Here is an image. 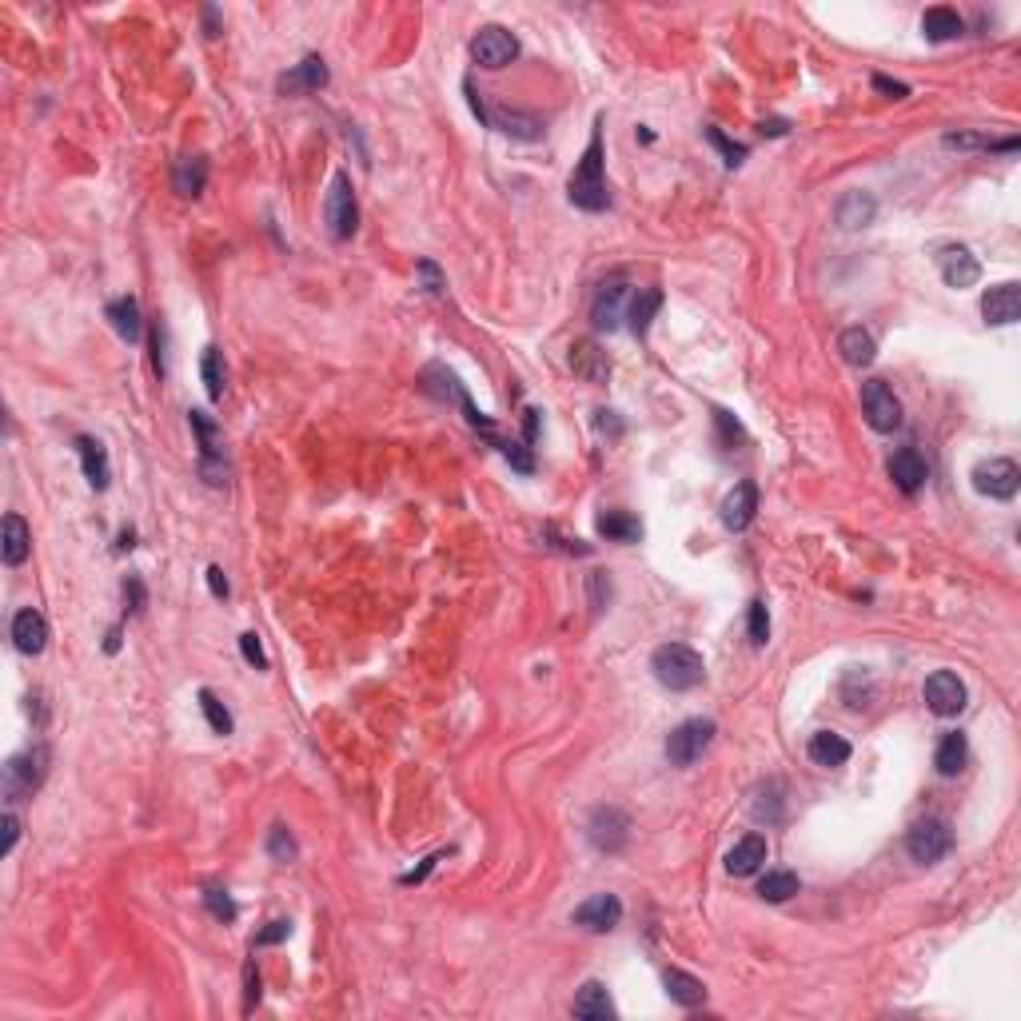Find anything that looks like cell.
<instances>
[{
	"label": "cell",
	"mask_w": 1021,
	"mask_h": 1021,
	"mask_svg": "<svg viewBox=\"0 0 1021 1021\" xmlns=\"http://www.w3.org/2000/svg\"><path fill=\"white\" fill-rule=\"evenodd\" d=\"M567 196H571V204H575V208H583V212H603V208L611 204L607 176H603V120H595L591 144H587L583 160H579V164H575V172H571Z\"/></svg>",
	"instance_id": "1"
},
{
	"label": "cell",
	"mask_w": 1021,
	"mask_h": 1021,
	"mask_svg": "<svg viewBox=\"0 0 1021 1021\" xmlns=\"http://www.w3.org/2000/svg\"><path fill=\"white\" fill-rule=\"evenodd\" d=\"M44 778H48V746H44V742H36V746L12 754V758L4 762V770H0L4 802L16 806V802L32 798V794L44 786Z\"/></svg>",
	"instance_id": "2"
},
{
	"label": "cell",
	"mask_w": 1021,
	"mask_h": 1021,
	"mask_svg": "<svg viewBox=\"0 0 1021 1021\" xmlns=\"http://www.w3.org/2000/svg\"><path fill=\"white\" fill-rule=\"evenodd\" d=\"M651 671H655V679L663 682L667 690H694L698 682L706 679L702 655L694 647H686V643H663L651 655Z\"/></svg>",
	"instance_id": "3"
},
{
	"label": "cell",
	"mask_w": 1021,
	"mask_h": 1021,
	"mask_svg": "<svg viewBox=\"0 0 1021 1021\" xmlns=\"http://www.w3.org/2000/svg\"><path fill=\"white\" fill-rule=\"evenodd\" d=\"M714 734H718V726L710 722V718H686L682 726L671 730V738H667V758H671V766H694L706 750H710V742H714Z\"/></svg>",
	"instance_id": "4"
},
{
	"label": "cell",
	"mask_w": 1021,
	"mask_h": 1021,
	"mask_svg": "<svg viewBox=\"0 0 1021 1021\" xmlns=\"http://www.w3.org/2000/svg\"><path fill=\"white\" fill-rule=\"evenodd\" d=\"M188 423L200 439V475L208 487H224L228 483V463H224V451H220V427L208 411H188Z\"/></svg>",
	"instance_id": "5"
},
{
	"label": "cell",
	"mask_w": 1021,
	"mask_h": 1021,
	"mask_svg": "<svg viewBox=\"0 0 1021 1021\" xmlns=\"http://www.w3.org/2000/svg\"><path fill=\"white\" fill-rule=\"evenodd\" d=\"M324 224L336 240H351L355 228H359V204H355V192H351V180L347 172H336L332 184H328V196H324Z\"/></svg>",
	"instance_id": "6"
},
{
	"label": "cell",
	"mask_w": 1021,
	"mask_h": 1021,
	"mask_svg": "<svg viewBox=\"0 0 1021 1021\" xmlns=\"http://www.w3.org/2000/svg\"><path fill=\"white\" fill-rule=\"evenodd\" d=\"M906 850H910V858L922 862V866L942 862V858L954 850V830H950V822H946V818H922V822H914V830L906 834Z\"/></svg>",
	"instance_id": "7"
},
{
	"label": "cell",
	"mask_w": 1021,
	"mask_h": 1021,
	"mask_svg": "<svg viewBox=\"0 0 1021 1021\" xmlns=\"http://www.w3.org/2000/svg\"><path fill=\"white\" fill-rule=\"evenodd\" d=\"M627 308H631V288H627V280H623V276L603 280L599 292H595V300H591V324H595V332H607V336L619 332L623 320H627Z\"/></svg>",
	"instance_id": "8"
},
{
	"label": "cell",
	"mask_w": 1021,
	"mask_h": 1021,
	"mask_svg": "<svg viewBox=\"0 0 1021 1021\" xmlns=\"http://www.w3.org/2000/svg\"><path fill=\"white\" fill-rule=\"evenodd\" d=\"M587 838H591L595 850L619 854V850L627 846V838H631V818H627V810H619V806H595L591 818H587Z\"/></svg>",
	"instance_id": "9"
},
{
	"label": "cell",
	"mask_w": 1021,
	"mask_h": 1021,
	"mask_svg": "<svg viewBox=\"0 0 1021 1021\" xmlns=\"http://www.w3.org/2000/svg\"><path fill=\"white\" fill-rule=\"evenodd\" d=\"M862 415L874 431H894L902 427V403L894 395V387L886 379H870L862 383Z\"/></svg>",
	"instance_id": "10"
},
{
	"label": "cell",
	"mask_w": 1021,
	"mask_h": 1021,
	"mask_svg": "<svg viewBox=\"0 0 1021 1021\" xmlns=\"http://www.w3.org/2000/svg\"><path fill=\"white\" fill-rule=\"evenodd\" d=\"M519 56V40L507 32V28H499V24H487V28H479L475 32V40H471V60L479 64V68H507L511 60Z\"/></svg>",
	"instance_id": "11"
},
{
	"label": "cell",
	"mask_w": 1021,
	"mask_h": 1021,
	"mask_svg": "<svg viewBox=\"0 0 1021 1021\" xmlns=\"http://www.w3.org/2000/svg\"><path fill=\"white\" fill-rule=\"evenodd\" d=\"M1021 487V471L1014 459H982L974 467V491L990 499H1014Z\"/></svg>",
	"instance_id": "12"
},
{
	"label": "cell",
	"mask_w": 1021,
	"mask_h": 1021,
	"mask_svg": "<svg viewBox=\"0 0 1021 1021\" xmlns=\"http://www.w3.org/2000/svg\"><path fill=\"white\" fill-rule=\"evenodd\" d=\"M922 698L938 718H954V714L966 710V682L954 671H934L922 686Z\"/></svg>",
	"instance_id": "13"
},
{
	"label": "cell",
	"mask_w": 1021,
	"mask_h": 1021,
	"mask_svg": "<svg viewBox=\"0 0 1021 1021\" xmlns=\"http://www.w3.org/2000/svg\"><path fill=\"white\" fill-rule=\"evenodd\" d=\"M571 922H575L579 930H587V934H611V930L623 922V902H619L615 894H595V898H587L583 906H575Z\"/></svg>",
	"instance_id": "14"
},
{
	"label": "cell",
	"mask_w": 1021,
	"mask_h": 1021,
	"mask_svg": "<svg viewBox=\"0 0 1021 1021\" xmlns=\"http://www.w3.org/2000/svg\"><path fill=\"white\" fill-rule=\"evenodd\" d=\"M938 272H942V280L950 284V288H974L978 280H982V264H978V256L970 252V248H942L938 252Z\"/></svg>",
	"instance_id": "15"
},
{
	"label": "cell",
	"mask_w": 1021,
	"mask_h": 1021,
	"mask_svg": "<svg viewBox=\"0 0 1021 1021\" xmlns=\"http://www.w3.org/2000/svg\"><path fill=\"white\" fill-rule=\"evenodd\" d=\"M886 471H890V479H894V487H898L902 495H918V491L926 487V479H930V467H926V459H922L914 447L894 451L890 463H886Z\"/></svg>",
	"instance_id": "16"
},
{
	"label": "cell",
	"mask_w": 1021,
	"mask_h": 1021,
	"mask_svg": "<svg viewBox=\"0 0 1021 1021\" xmlns=\"http://www.w3.org/2000/svg\"><path fill=\"white\" fill-rule=\"evenodd\" d=\"M754 511H758V487H754V479H742L722 499V527L726 531H746L754 523Z\"/></svg>",
	"instance_id": "17"
},
{
	"label": "cell",
	"mask_w": 1021,
	"mask_h": 1021,
	"mask_svg": "<svg viewBox=\"0 0 1021 1021\" xmlns=\"http://www.w3.org/2000/svg\"><path fill=\"white\" fill-rule=\"evenodd\" d=\"M72 443H76V455H80V467H84L88 487H92V491H108V483H112V463H108L104 443L92 439V435H76Z\"/></svg>",
	"instance_id": "18"
},
{
	"label": "cell",
	"mask_w": 1021,
	"mask_h": 1021,
	"mask_svg": "<svg viewBox=\"0 0 1021 1021\" xmlns=\"http://www.w3.org/2000/svg\"><path fill=\"white\" fill-rule=\"evenodd\" d=\"M12 647L20 655H40L48 647V619L36 607L16 611V619H12Z\"/></svg>",
	"instance_id": "19"
},
{
	"label": "cell",
	"mask_w": 1021,
	"mask_h": 1021,
	"mask_svg": "<svg viewBox=\"0 0 1021 1021\" xmlns=\"http://www.w3.org/2000/svg\"><path fill=\"white\" fill-rule=\"evenodd\" d=\"M982 316H986V324H994V328L1018 324V316H1021L1018 284H994V288L982 296Z\"/></svg>",
	"instance_id": "20"
},
{
	"label": "cell",
	"mask_w": 1021,
	"mask_h": 1021,
	"mask_svg": "<svg viewBox=\"0 0 1021 1021\" xmlns=\"http://www.w3.org/2000/svg\"><path fill=\"white\" fill-rule=\"evenodd\" d=\"M874 216H878V200H874L866 188H854V192H846V196L834 204V220H838V228H846V232L870 228Z\"/></svg>",
	"instance_id": "21"
},
{
	"label": "cell",
	"mask_w": 1021,
	"mask_h": 1021,
	"mask_svg": "<svg viewBox=\"0 0 1021 1021\" xmlns=\"http://www.w3.org/2000/svg\"><path fill=\"white\" fill-rule=\"evenodd\" d=\"M328 84V64L320 56H304L292 72L280 76V92L284 96H304V92H320Z\"/></svg>",
	"instance_id": "22"
},
{
	"label": "cell",
	"mask_w": 1021,
	"mask_h": 1021,
	"mask_svg": "<svg viewBox=\"0 0 1021 1021\" xmlns=\"http://www.w3.org/2000/svg\"><path fill=\"white\" fill-rule=\"evenodd\" d=\"M762 862H766V838H762V834H746V838H738V842L730 846V854H726V874L750 878V874L762 870Z\"/></svg>",
	"instance_id": "23"
},
{
	"label": "cell",
	"mask_w": 1021,
	"mask_h": 1021,
	"mask_svg": "<svg viewBox=\"0 0 1021 1021\" xmlns=\"http://www.w3.org/2000/svg\"><path fill=\"white\" fill-rule=\"evenodd\" d=\"M28 551H32V531H28V523H24L16 511H8V515H4V535H0V559H4L8 567H20V563L28 559Z\"/></svg>",
	"instance_id": "24"
},
{
	"label": "cell",
	"mask_w": 1021,
	"mask_h": 1021,
	"mask_svg": "<svg viewBox=\"0 0 1021 1021\" xmlns=\"http://www.w3.org/2000/svg\"><path fill=\"white\" fill-rule=\"evenodd\" d=\"M571 367L587 383H607V375H611V359H607V351H599L595 340H579L571 347Z\"/></svg>",
	"instance_id": "25"
},
{
	"label": "cell",
	"mask_w": 1021,
	"mask_h": 1021,
	"mask_svg": "<svg viewBox=\"0 0 1021 1021\" xmlns=\"http://www.w3.org/2000/svg\"><path fill=\"white\" fill-rule=\"evenodd\" d=\"M108 324H112V332H116L124 343H140V336H144V320H140V304H136V296H120V300H112V304H108Z\"/></svg>",
	"instance_id": "26"
},
{
	"label": "cell",
	"mask_w": 1021,
	"mask_h": 1021,
	"mask_svg": "<svg viewBox=\"0 0 1021 1021\" xmlns=\"http://www.w3.org/2000/svg\"><path fill=\"white\" fill-rule=\"evenodd\" d=\"M571 1014L583 1021H611L615 1018V1006H611V994L603 982H587L579 994H575V1006Z\"/></svg>",
	"instance_id": "27"
},
{
	"label": "cell",
	"mask_w": 1021,
	"mask_h": 1021,
	"mask_svg": "<svg viewBox=\"0 0 1021 1021\" xmlns=\"http://www.w3.org/2000/svg\"><path fill=\"white\" fill-rule=\"evenodd\" d=\"M806 754H810V762L814 766H846L850 762V742L842 738V734H834V730H818L814 738H810V746H806Z\"/></svg>",
	"instance_id": "28"
},
{
	"label": "cell",
	"mask_w": 1021,
	"mask_h": 1021,
	"mask_svg": "<svg viewBox=\"0 0 1021 1021\" xmlns=\"http://www.w3.org/2000/svg\"><path fill=\"white\" fill-rule=\"evenodd\" d=\"M595 531L607 539V543H639L643 539V523L631 515V511H603L595 519Z\"/></svg>",
	"instance_id": "29"
},
{
	"label": "cell",
	"mask_w": 1021,
	"mask_h": 1021,
	"mask_svg": "<svg viewBox=\"0 0 1021 1021\" xmlns=\"http://www.w3.org/2000/svg\"><path fill=\"white\" fill-rule=\"evenodd\" d=\"M966 758H970V742H966L962 730L946 734V738L938 742V750H934V766H938L942 778H958V774L966 770Z\"/></svg>",
	"instance_id": "30"
},
{
	"label": "cell",
	"mask_w": 1021,
	"mask_h": 1021,
	"mask_svg": "<svg viewBox=\"0 0 1021 1021\" xmlns=\"http://www.w3.org/2000/svg\"><path fill=\"white\" fill-rule=\"evenodd\" d=\"M962 16L954 12V8H946V4H938V8H926L922 12V36L926 40H934V44H946V40H954V36H962Z\"/></svg>",
	"instance_id": "31"
},
{
	"label": "cell",
	"mask_w": 1021,
	"mask_h": 1021,
	"mask_svg": "<svg viewBox=\"0 0 1021 1021\" xmlns=\"http://www.w3.org/2000/svg\"><path fill=\"white\" fill-rule=\"evenodd\" d=\"M487 124L499 128L503 136H515V140H539V136H543V124H539L535 116H527V112H507V108H499V112H487Z\"/></svg>",
	"instance_id": "32"
},
{
	"label": "cell",
	"mask_w": 1021,
	"mask_h": 1021,
	"mask_svg": "<svg viewBox=\"0 0 1021 1021\" xmlns=\"http://www.w3.org/2000/svg\"><path fill=\"white\" fill-rule=\"evenodd\" d=\"M204 184H208V160H204V156H184V160H176V168H172V188H176L180 196H200Z\"/></svg>",
	"instance_id": "33"
},
{
	"label": "cell",
	"mask_w": 1021,
	"mask_h": 1021,
	"mask_svg": "<svg viewBox=\"0 0 1021 1021\" xmlns=\"http://www.w3.org/2000/svg\"><path fill=\"white\" fill-rule=\"evenodd\" d=\"M659 308H663V292H659V288H643V292H635V296H631L627 320H631V332H635L639 340L651 332V320L659 316Z\"/></svg>",
	"instance_id": "34"
},
{
	"label": "cell",
	"mask_w": 1021,
	"mask_h": 1021,
	"mask_svg": "<svg viewBox=\"0 0 1021 1021\" xmlns=\"http://www.w3.org/2000/svg\"><path fill=\"white\" fill-rule=\"evenodd\" d=\"M838 351H842V359H846L850 367H870L874 355H878V343H874V336H870L866 328H846V332L838 336Z\"/></svg>",
	"instance_id": "35"
},
{
	"label": "cell",
	"mask_w": 1021,
	"mask_h": 1021,
	"mask_svg": "<svg viewBox=\"0 0 1021 1021\" xmlns=\"http://www.w3.org/2000/svg\"><path fill=\"white\" fill-rule=\"evenodd\" d=\"M663 986H667V998L679 1002L682 1010H694L706 1002V986L694 978V974H682V970H667L663 974Z\"/></svg>",
	"instance_id": "36"
},
{
	"label": "cell",
	"mask_w": 1021,
	"mask_h": 1021,
	"mask_svg": "<svg viewBox=\"0 0 1021 1021\" xmlns=\"http://www.w3.org/2000/svg\"><path fill=\"white\" fill-rule=\"evenodd\" d=\"M942 144H946V148H958V152H1014V148H1018V136L994 140V136H982V132H946Z\"/></svg>",
	"instance_id": "37"
},
{
	"label": "cell",
	"mask_w": 1021,
	"mask_h": 1021,
	"mask_svg": "<svg viewBox=\"0 0 1021 1021\" xmlns=\"http://www.w3.org/2000/svg\"><path fill=\"white\" fill-rule=\"evenodd\" d=\"M798 894V874H790V870H770L762 882H758V898L762 902H790Z\"/></svg>",
	"instance_id": "38"
},
{
	"label": "cell",
	"mask_w": 1021,
	"mask_h": 1021,
	"mask_svg": "<svg viewBox=\"0 0 1021 1021\" xmlns=\"http://www.w3.org/2000/svg\"><path fill=\"white\" fill-rule=\"evenodd\" d=\"M200 375H204V387H208V399L220 403L224 399V355L216 347H204V359H200Z\"/></svg>",
	"instance_id": "39"
},
{
	"label": "cell",
	"mask_w": 1021,
	"mask_h": 1021,
	"mask_svg": "<svg viewBox=\"0 0 1021 1021\" xmlns=\"http://www.w3.org/2000/svg\"><path fill=\"white\" fill-rule=\"evenodd\" d=\"M296 854H300L296 834H292L284 822H276V826L268 830V858L280 862V866H288V862H296Z\"/></svg>",
	"instance_id": "40"
},
{
	"label": "cell",
	"mask_w": 1021,
	"mask_h": 1021,
	"mask_svg": "<svg viewBox=\"0 0 1021 1021\" xmlns=\"http://www.w3.org/2000/svg\"><path fill=\"white\" fill-rule=\"evenodd\" d=\"M754 818H758V822H778V818H782V782H778V778H770V782L758 790Z\"/></svg>",
	"instance_id": "41"
},
{
	"label": "cell",
	"mask_w": 1021,
	"mask_h": 1021,
	"mask_svg": "<svg viewBox=\"0 0 1021 1021\" xmlns=\"http://www.w3.org/2000/svg\"><path fill=\"white\" fill-rule=\"evenodd\" d=\"M196 698H200V710H204V718H208V726H212V730H216V734H232V726H236V722H232V714H228V706H224V702H220V698H216V694H212V690H200V694H196Z\"/></svg>",
	"instance_id": "42"
},
{
	"label": "cell",
	"mask_w": 1021,
	"mask_h": 1021,
	"mask_svg": "<svg viewBox=\"0 0 1021 1021\" xmlns=\"http://www.w3.org/2000/svg\"><path fill=\"white\" fill-rule=\"evenodd\" d=\"M204 906L216 922H236V914H240V906L232 902V894L224 886H204Z\"/></svg>",
	"instance_id": "43"
},
{
	"label": "cell",
	"mask_w": 1021,
	"mask_h": 1021,
	"mask_svg": "<svg viewBox=\"0 0 1021 1021\" xmlns=\"http://www.w3.org/2000/svg\"><path fill=\"white\" fill-rule=\"evenodd\" d=\"M702 136H706V140H710V144L722 152V164H726V168H738V164L746 160V144H734V140H730L722 128H706Z\"/></svg>",
	"instance_id": "44"
},
{
	"label": "cell",
	"mask_w": 1021,
	"mask_h": 1021,
	"mask_svg": "<svg viewBox=\"0 0 1021 1021\" xmlns=\"http://www.w3.org/2000/svg\"><path fill=\"white\" fill-rule=\"evenodd\" d=\"M746 635H750L754 647H766V639H770V615H766L762 599H754L750 611H746Z\"/></svg>",
	"instance_id": "45"
},
{
	"label": "cell",
	"mask_w": 1021,
	"mask_h": 1021,
	"mask_svg": "<svg viewBox=\"0 0 1021 1021\" xmlns=\"http://www.w3.org/2000/svg\"><path fill=\"white\" fill-rule=\"evenodd\" d=\"M144 607H148L144 579H140V575H128V579H124V615H144Z\"/></svg>",
	"instance_id": "46"
},
{
	"label": "cell",
	"mask_w": 1021,
	"mask_h": 1021,
	"mask_svg": "<svg viewBox=\"0 0 1021 1021\" xmlns=\"http://www.w3.org/2000/svg\"><path fill=\"white\" fill-rule=\"evenodd\" d=\"M240 655H244V663H252L256 671H268V655H264V647H260V635H256V631L240 635Z\"/></svg>",
	"instance_id": "47"
},
{
	"label": "cell",
	"mask_w": 1021,
	"mask_h": 1021,
	"mask_svg": "<svg viewBox=\"0 0 1021 1021\" xmlns=\"http://www.w3.org/2000/svg\"><path fill=\"white\" fill-rule=\"evenodd\" d=\"M260 986H264V982H260V970H256V962H248V966H244V1014H252V1010L260 1006V994H264Z\"/></svg>",
	"instance_id": "48"
},
{
	"label": "cell",
	"mask_w": 1021,
	"mask_h": 1021,
	"mask_svg": "<svg viewBox=\"0 0 1021 1021\" xmlns=\"http://www.w3.org/2000/svg\"><path fill=\"white\" fill-rule=\"evenodd\" d=\"M415 276L423 280V292H431V296H439L443 288H447V280H443V272L431 264V260H419L415 264Z\"/></svg>",
	"instance_id": "49"
},
{
	"label": "cell",
	"mask_w": 1021,
	"mask_h": 1021,
	"mask_svg": "<svg viewBox=\"0 0 1021 1021\" xmlns=\"http://www.w3.org/2000/svg\"><path fill=\"white\" fill-rule=\"evenodd\" d=\"M587 587H591V607L603 611V607L611 603V579H607V571H595V575L587 579Z\"/></svg>",
	"instance_id": "50"
},
{
	"label": "cell",
	"mask_w": 1021,
	"mask_h": 1021,
	"mask_svg": "<svg viewBox=\"0 0 1021 1021\" xmlns=\"http://www.w3.org/2000/svg\"><path fill=\"white\" fill-rule=\"evenodd\" d=\"M292 934V922L288 918H276V922H268L260 934H256V946H276V942H284Z\"/></svg>",
	"instance_id": "51"
},
{
	"label": "cell",
	"mask_w": 1021,
	"mask_h": 1021,
	"mask_svg": "<svg viewBox=\"0 0 1021 1021\" xmlns=\"http://www.w3.org/2000/svg\"><path fill=\"white\" fill-rule=\"evenodd\" d=\"M0 826H4V846H0V854L8 858V854H12V846H16V838H20V822H16V814L8 810V814L0 818Z\"/></svg>",
	"instance_id": "52"
},
{
	"label": "cell",
	"mask_w": 1021,
	"mask_h": 1021,
	"mask_svg": "<svg viewBox=\"0 0 1021 1021\" xmlns=\"http://www.w3.org/2000/svg\"><path fill=\"white\" fill-rule=\"evenodd\" d=\"M874 88H878V92H886V96H894V100L910 96V88H906L902 80H890V76H874Z\"/></svg>",
	"instance_id": "53"
},
{
	"label": "cell",
	"mask_w": 1021,
	"mask_h": 1021,
	"mask_svg": "<svg viewBox=\"0 0 1021 1021\" xmlns=\"http://www.w3.org/2000/svg\"><path fill=\"white\" fill-rule=\"evenodd\" d=\"M208 591L216 595V599H228V579H224V567H208Z\"/></svg>",
	"instance_id": "54"
},
{
	"label": "cell",
	"mask_w": 1021,
	"mask_h": 1021,
	"mask_svg": "<svg viewBox=\"0 0 1021 1021\" xmlns=\"http://www.w3.org/2000/svg\"><path fill=\"white\" fill-rule=\"evenodd\" d=\"M160 347H164V332H160V324H156V328H152V371L164 379V351H160Z\"/></svg>",
	"instance_id": "55"
},
{
	"label": "cell",
	"mask_w": 1021,
	"mask_h": 1021,
	"mask_svg": "<svg viewBox=\"0 0 1021 1021\" xmlns=\"http://www.w3.org/2000/svg\"><path fill=\"white\" fill-rule=\"evenodd\" d=\"M539 419H543V411H535V407H527V411H523V435H527V447L539 439Z\"/></svg>",
	"instance_id": "56"
},
{
	"label": "cell",
	"mask_w": 1021,
	"mask_h": 1021,
	"mask_svg": "<svg viewBox=\"0 0 1021 1021\" xmlns=\"http://www.w3.org/2000/svg\"><path fill=\"white\" fill-rule=\"evenodd\" d=\"M204 32H208V36H220V12H216L212 4L204 8Z\"/></svg>",
	"instance_id": "57"
},
{
	"label": "cell",
	"mask_w": 1021,
	"mask_h": 1021,
	"mask_svg": "<svg viewBox=\"0 0 1021 1021\" xmlns=\"http://www.w3.org/2000/svg\"><path fill=\"white\" fill-rule=\"evenodd\" d=\"M611 415H615V411H599V419H595L603 435H607V431H611V435H619V431H623V427H619V419H611Z\"/></svg>",
	"instance_id": "58"
},
{
	"label": "cell",
	"mask_w": 1021,
	"mask_h": 1021,
	"mask_svg": "<svg viewBox=\"0 0 1021 1021\" xmlns=\"http://www.w3.org/2000/svg\"><path fill=\"white\" fill-rule=\"evenodd\" d=\"M120 635H124V627L116 623V627L108 631V639H104V651H108V655H116V651H120Z\"/></svg>",
	"instance_id": "59"
},
{
	"label": "cell",
	"mask_w": 1021,
	"mask_h": 1021,
	"mask_svg": "<svg viewBox=\"0 0 1021 1021\" xmlns=\"http://www.w3.org/2000/svg\"><path fill=\"white\" fill-rule=\"evenodd\" d=\"M762 132H770V136H782V132H786V120H770V124H762Z\"/></svg>",
	"instance_id": "60"
},
{
	"label": "cell",
	"mask_w": 1021,
	"mask_h": 1021,
	"mask_svg": "<svg viewBox=\"0 0 1021 1021\" xmlns=\"http://www.w3.org/2000/svg\"><path fill=\"white\" fill-rule=\"evenodd\" d=\"M132 539H136V535H132V531H120V543H116V547H120V551H128V547H136V543H132Z\"/></svg>",
	"instance_id": "61"
}]
</instances>
